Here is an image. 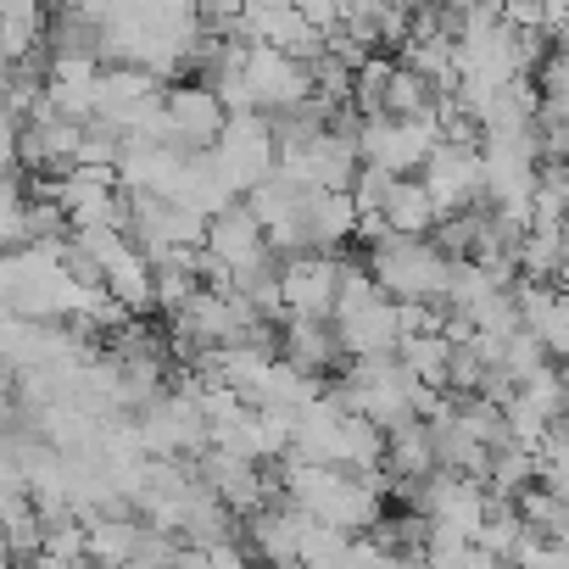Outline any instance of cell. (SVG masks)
<instances>
[{"mask_svg":"<svg viewBox=\"0 0 569 569\" xmlns=\"http://www.w3.org/2000/svg\"><path fill=\"white\" fill-rule=\"evenodd\" d=\"M369 268L386 297H425V302H441L447 279H452V257L436 251L430 234H397V229H386L375 240Z\"/></svg>","mask_w":569,"mask_h":569,"instance_id":"1","label":"cell"},{"mask_svg":"<svg viewBox=\"0 0 569 569\" xmlns=\"http://www.w3.org/2000/svg\"><path fill=\"white\" fill-rule=\"evenodd\" d=\"M212 168L223 173V184L234 196H246L251 184H262L279 168V146H273L268 112H229L223 134L212 140Z\"/></svg>","mask_w":569,"mask_h":569,"instance_id":"2","label":"cell"},{"mask_svg":"<svg viewBox=\"0 0 569 569\" xmlns=\"http://www.w3.org/2000/svg\"><path fill=\"white\" fill-rule=\"evenodd\" d=\"M419 179L436 196V212H463V207L486 201V157H480V146L436 140V151L425 157Z\"/></svg>","mask_w":569,"mask_h":569,"instance_id":"3","label":"cell"},{"mask_svg":"<svg viewBox=\"0 0 569 569\" xmlns=\"http://www.w3.org/2000/svg\"><path fill=\"white\" fill-rule=\"evenodd\" d=\"M336 279H341V257H330L319 246L284 251L279 257V302H284V313L336 319Z\"/></svg>","mask_w":569,"mask_h":569,"instance_id":"4","label":"cell"},{"mask_svg":"<svg viewBox=\"0 0 569 569\" xmlns=\"http://www.w3.org/2000/svg\"><path fill=\"white\" fill-rule=\"evenodd\" d=\"M246 84H251V107L257 112L291 107V101H308L313 96V62L279 51V46L251 40L246 46Z\"/></svg>","mask_w":569,"mask_h":569,"instance_id":"5","label":"cell"},{"mask_svg":"<svg viewBox=\"0 0 569 569\" xmlns=\"http://www.w3.org/2000/svg\"><path fill=\"white\" fill-rule=\"evenodd\" d=\"M162 112H168V146H179V151H207L223 134V123H229V107L218 101L212 84L162 90Z\"/></svg>","mask_w":569,"mask_h":569,"instance_id":"6","label":"cell"},{"mask_svg":"<svg viewBox=\"0 0 569 569\" xmlns=\"http://www.w3.org/2000/svg\"><path fill=\"white\" fill-rule=\"evenodd\" d=\"M519 297V325L547 347V358H569V291L541 279H513Z\"/></svg>","mask_w":569,"mask_h":569,"instance_id":"7","label":"cell"},{"mask_svg":"<svg viewBox=\"0 0 569 569\" xmlns=\"http://www.w3.org/2000/svg\"><path fill=\"white\" fill-rule=\"evenodd\" d=\"M279 358H291L297 369L308 375H330L341 363V336H336V319H319V313H284L279 325Z\"/></svg>","mask_w":569,"mask_h":569,"instance_id":"8","label":"cell"},{"mask_svg":"<svg viewBox=\"0 0 569 569\" xmlns=\"http://www.w3.org/2000/svg\"><path fill=\"white\" fill-rule=\"evenodd\" d=\"M207 251H218L229 268H246V262L268 257V229L257 223V212L246 207V196L223 201V207L207 218Z\"/></svg>","mask_w":569,"mask_h":569,"instance_id":"9","label":"cell"},{"mask_svg":"<svg viewBox=\"0 0 569 569\" xmlns=\"http://www.w3.org/2000/svg\"><path fill=\"white\" fill-rule=\"evenodd\" d=\"M336 336H341V352L352 358H369V352H397L402 330H397V302L391 297H375L352 313H336Z\"/></svg>","mask_w":569,"mask_h":569,"instance_id":"10","label":"cell"},{"mask_svg":"<svg viewBox=\"0 0 569 569\" xmlns=\"http://www.w3.org/2000/svg\"><path fill=\"white\" fill-rule=\"evenodd\" d=\"M352 229H358V201H352V190H308V207H302V234H308V246L336 251Z\"/></svg>","mask_w":569,"mask_h":569,"instance_id":"11","label":"cell"},{"mask_svg":"<svg viewBox=\"0 0 569 569\" xmlns=\"http://www.w3.org/2000/svg\"><path fill=\"white\" fill-rule=\"evenodd\" d=\"M436 463V436H430V419L408 413L397 425H386V475H408V480H425Z\"/></svg>","mask_w":569,"mask_h":569,"instance_id":"12","label":"cell"},{"mask_svg":"<svg viewBox=\"0 0 569 569\" xmlns=\"http://www.w3.org/2000/svg\"><path fill=\"white\" fill-rule=\"evenodd\" d=\"M46 29H51L46 0H0V51H7V62H23L29 51H40Z\"/></svg>","mask_w":569,"mask_h":569,"instance_id":"13","label":"cell"},{"mask_svg":"<svg viewBox=\"0 0 569 569\" xmlns=\"http://www.w3.org/2000/svg\"><path fill=\"white\" fill-rule=\"evenodd\" d=\"M436 196L425 190V179L419 173H397V184H391V196H386V223L397 229V234H430L436 229Z\"/></svg>","mask_w":569,"mask_h":569,"instance_id":"14","label":"cell"},{"mask_svg":"<svg viewBox=\"0 0 569 569\" xmlns=\"http://www.w3.org/2000/svg\"><path fill=\"white\" fill-rule=\"evenodd\" d=\"M107 284H112V297L129 308V313H151L157 308V284H151V257L134 246L123 251L112 268H107Z\"/></svg>","mask_w":569,"mask_h":569,"instance_id":"15","label":"cell"},{"mask_svg":"<svg viewBox=\"0 0 569 569\" xmlns=\"http://www.w3.org/2000/svg\"><path fill=\"white\" fill-rule=\"evenodd\" d=\"M436 101H441L436 79H425L419 68L397 62V68H391V84H386V107H380V112H391V118H419V112H430Z\"/></svg>","mask_w":569,"mask_h":569,"instance_id":"16","label":"cell"},{"mask_svg":"<svg viewBox=\"0 0 569 569\" xmlns=\"http://www.w3.org/2000/svg\"><path fill=\"white\" fill-rule=\"evenodd\" d=\"M391 68H397V57H363L358 68H352V107L369 118V112H380L386 107V84H391Z\"/></svg>","mask_w":569,"mask_h":569,"instance_id":"17","label":"cell"},{"mask_svg":"<svg viewBox=\"0 0 569 569\" xmlns=\"http://www.w3.org/2000/svg\"><path fill=\"white\" fill-rule=\"evenodd\" d=\"M375 297H386V291H380V279H375V268H369V262H341V279H336V313H352V308H363V302H375Z\"/></svg>","mask_w":569,"mask_h":569,"instance_id":"18","label":"cell"},{"mask_svg":"<svg viewBox=\"0 0 569 569\" xmlns=\"http://www.w3.org/2000/svg\"><path fill=\"white\" fill-rule=\"evenodd\" d=\"M558 284L569 291V223H563V246H558Z\"/></svg>","mask_w":569,"mask_h":569,"instance_id":"19","label":"cell"},{"mask_svg":"<svg viewBox=\"0 0 569 569\" xmlns=\"http://www.w3.org/2000/svg\"><path fill=\"white\" fill-rule=\"evenodd\" d=\"M0 57H7V51H0Z\"/></svg>","mask_w":569,"mask_h":569,"instance_id":"20","label":"cell"}]
</instances>
